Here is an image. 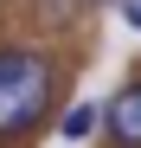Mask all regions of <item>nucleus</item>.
<instances>
[{
    "mask_svg": "<svg viewBox=\"0 0 141 148\" xmlns=\"http://www.w3.org/2000/svg\"><path fill=\"white\" fill-rule=\"evenodd\" d=\"M70 110V64L45 45H0V148H32Z\"/></svg>",
    "mask_w": 141,
    "mask_h": 148,
    "instance_id": "obj_1",
    "label": "nucleus"
},
{
    "mask_svg": "<svg viewBox=\"0 0 141 148\" xmlns=\"http://www.w3.org/2000/svg\"><path fill=\"white\" fill-rule=\"evenodd\" d=\"M96 129L109 148H141V77L115 84L109 103H96Z\"/></svg>",
    "mask_w": 141,
    "mask_h": 148,
    "instance_id": "obj_2",
    "label": "nucleus"
},
{
    "mask_svg": "<svg viewBox=\"0 0 141 148\" xmlns=\"http://www.w3.org/2000/svg\"><path fill=\"white\" fill-rule=\"evenodd\" d=\"M58 135L64 142H90V135H96V103H70L58 116Z\"/></svg>",
    "mask_w": 141,
    "mask_h": 148,
    "instance_id": "obj_3",
    "label": "nucleus"
},
{
    "mask_svg": "<svg viewBox=\"0 0 141 148\" xmlns=\"http://www.w3.org/2000/svg\"><path fill=\"white\" fill-rule=\"evenodd\" d=\"M122 19H128V26H141V0H122Z\"/></svg>",
    "mask_w": 141,
    "mask_h": 148,
    "instance_id": "obj_4",
    "label": "nucleus"
},
{
    "mask_svg": "<svg viewBox=\"0 0 141 148\" xmlns=\"http://www.w3.org/2000/svg\"><path fill=\"white\" fill-rule=\"evenodd\" d=\"M83 7H122V0H83Z\"/></svg>",
    "mask_w": 141,
    "mask_h": 148,
    "instance_id": "obj_5",
    "label": "nucleus"
}]
</instances>
